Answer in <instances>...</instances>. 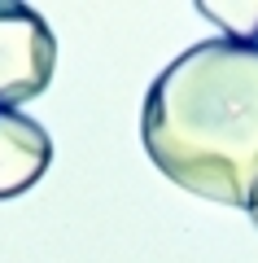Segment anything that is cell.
<instances>
[{"instance_id": "obj_1", "label": "cell", "mask_w": 258, "mask_h": 263, "mask_svg": "<svg viewBox=\"0 0 258 263\" xmlns=\"http://www.w3.org/2000/svg\"><path fill=\"white\" fill-rule=\"evenodd\" d=\"M145 154L171 184L223 206L258 202V44L202 40L149 84Z\"/></svg>"}, {"instance_id": "obj_2", "label": "cell", "mask_w": 258, "mask_h": 263, "mask_svg": "<svg viewBox=\"0 0 258 263\" xmlns=\"http://www.w3.org/2000/svg\"><path fill=\"white\" fill-rule=\"evenodd\" d=\"M57 70V35L31 5L0 0V110L35 101Z\"/></svg>"}, {"instance_id": "obj_3", "label": "cell", "mask_w": 258, "mask_h": 263, "mask_svg": "<svg viewBox=\"0 0 258 263\" xmlns=\"http://www.w3.org/2000/svg\"><path fill=\"white\" fill-rule=\"evenodd\" d=\"M53 167V136L22 110H0V202L35 189Z\"/></svg>"}, {"instance_id": "obj_4", "label": "cell", "mask_w": 258, "mask_h": 263, "mask_svg": "<svg viewBox=\"0 0 258 263\" xmlns=\"http://www.w3.org/2000/svg\"><path fill=\"white\" fill-rule=\"evenodd\" d=\"M206 22L223 31V40L258 44V0H197L193 5Z\"/></svg>"}, {"instance_id": "obj_5", "label": "cell", "mask_w": 258, "mask_h": 263, "mask_svg": "<svg viewBox=\"0 0 258 263\" xmlns=\"http://www.w3.org/2000/svg\"><path fill=\"white\" fill-rule=\"evenodd\" d=\"M249 219H254V224H258V202H254V206H249Z\"/></svg>"}]
</instances>
